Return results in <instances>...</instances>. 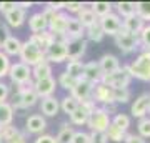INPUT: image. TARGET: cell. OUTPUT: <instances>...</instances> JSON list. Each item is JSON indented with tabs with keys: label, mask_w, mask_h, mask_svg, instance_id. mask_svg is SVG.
Masks as SVG:
<instances>
[{
	"label": "cell",
	"mask_w": 150,
	"mask_h": 143,
	"mask_svg": "<svg viewBox=\"0 0 150 143\" xmlns=\"http://www.w3.org/2000/svg\"><path fill=\"white\" fill-rule=\"evenodd\" d=\"M70 143H90V135L85 132H75Z\"/></svg>",
	"instance_id": "obj_46"
},
{
	"label": "cell",
	"mask_w": 150,
	"mask_h": 143,
	"mask_svg": "<svg viewBox=\"0 0 150 143\" xmlns=\"http://www.w3.org/2000/svg\"><path fill=\"white\" fill-rule=\"evenodd\" d=\"M132 78L142 82H150V52H142L137 58L129 65Z\"/></svg>",
	"instance_id": "obj_2"
},
{
	"label": "cell",
	"mask_w": 150,
	"mask_h": 143,
	"mask_svg": "<svg viewBox=\"0 0 150 143\" xmlns=\"http://www.w3.org/2000/svg\"><path fill=\"white\" fill-rule=\"evenodd\" d=\"M8 78L18 87H25V85H32V68L27 67L22 62H15L10 65L8 68Z\"/></svg>",
	"instance_id": "obj_5"
},
{
	"label": "cell",
	"mask_w": 150,
	"mask_h": 143,
	"mask_svg": "<svg viewBox=\"0 0 150 143\" xmlns=\"http://www.w3.org/2000/svg\"><path fill=\"white\" fill-rule=\"evenodd\" d=\"M135 15L140 20L150 22V2H135Z\"/></svg>",
	"instance_id": "obj_34"
},
{
	"label": "cell",
	"mask_w": 150,
	"mask_h": 143,
	"mask_svg": "<svg viewBox=\"0 0 150 143\" xmlns=\"http://www.w3.org/2000/svg\"><path fill=\"white\" fill-rule=\"evenodd\" d=\"M77 20L82 23V27L83 28H88L90 25H93V23H97L98 22V18L95 17V13L88 8V7H83L80 12H79V17H77Z\"/></svg>",
	"instance_id": "obj_26"
},
{
	"label": "cell",
	"mask_w": 150,
	"mask_h": 143,
	"mask_svg": "<svg viewBox=\"0 0 150 143\" xmlns=\"http://www.w3.org/2000/svg\"><path fill=\"white\" fill-rule=\"evenodd\" d=\"M139 38L134 37V35H130L123 27H120V30H118V33L115 35V45H117L122 52L125 53H130L134 52L135 48L139 47Z\"/></svg>",
	"instance_id": "obj_7"
},
{
	"label": "cell",
	"mask_w": 150,
	"mask_h": 143,
	"mask_svg": "<svg viewBox=\"0 0 150 143\" xmlns=\"http://www.w3.org/2000/svg\"><path fill=\"white\" fill-rule=\"evenodd\" d=\"M122 27L130 33V35H134V37L139 38L140 32H142V28L145 27V22H144V20H140L137 15H132V17H127V18H123Z\"/></svg>",
	"instance_id": "obj_18"
},
{
	"label": "cell",
	"mask_w": 150,
	"mask_h": 143,
	"mask_svg": "<svg viewBox=\"0 0 150 143\" xmlns=\"http://www.w3.org/2000/svg\"><path fill=\"white\" fill-rule=\"evenodd\" d=\"M18 57H20L22 63H25L30 68L35 67V65H38V63H42V62H47L45 60V52H42L40 48H37L32 42H28V40L22 43Z\"/></svg>",
	"instance_id": "obj_3"
},
{
	"label": "cell",
	"mask_w": 150,
	"mask_h": 143,
	"mask_svg": "<svg viewBox=\"0 0 150 143\" xmlns=\"http://www.w3.org/2000/svg\"><path fill=\"white\" fill-rule=\"evenodd\" d=\"M92 100L102 103L103 106L112 105V103H115L113 101V90L103 83H95L92 88Z\"/></svg>",
	"instance_id": "obj_12"
},
{
	"label": "cell",
	"mask_w": 150,
	"mask_h": 143,
	"mask_svg": "<svg viewBox=\"0 0 150 143\" xmlns=\"http://www.w3.org/2000/svg\"><path fill=\"white\" fill-rule=\"evenodd\" d=\"M92 88H93V85L85 82V80H79L77 85H75L72 92H70V97H74L75 100L79 101H83V100H88L92 98Z\"/></svg>",
	"instance_id": "obj_15"
},
{
	"label": "cell",
	"mask_w": 150,
	"mask_h": 143,
	"mask_svg": "<svg viewBox=\"0 0 150 143\" xmlns=\"http://www.w3.org/2000/svg\"><path fill=\"white\" fill-rule=\"evenodd\" d=\"M88 8L95 13L97 18H102V17L112 13V4L110 2H93Z\"/></svg>",
	"instance_id": "obj_29"
},
{
	"label": "cell",
	"mask_w": 150,
	"mask_h": 143,
	"mask_svg": "<svg viewBox=\"0 0 150 143\" xmlns=\"http://www.w3.org/2000/svg\"><path fill=\"white\" fill-rule=\"evenodd\" d=\"M28 42H32L37 48H40L42 52H45V50L55 42V37L48 32V30H45V32H40V33H32L30 38H28Z\"/></svg>",
	"instance_id": "obj_17"
},
{
	"label": "cell",
	"mask_w": 150,
	"mask_h": 143,
	"mask_svg": "<svg viewBox=\"0 0 150 143\" xmlns=\"http://www.w3.org/2000/svg\"><path fill=\"white\" fill-rule=\"evenodd\" d=\"M0 10H2V2H0Z\"/></svg>",
	"instance_id": "obj_58"
},
{
	"label": "cell",
	"mask_w": 150,
	"mask_h": 143,
	"mask_svg": "<svg viewBox=\"0 0 150 143\" xmlns=\"http://www.w3.org/2000/svg\"><path fill=\"white\" fill-rule=\"evenodd\" d=\"M32 5H33L32 2H17V7H18V8H22L23 12L27 10V8H30Z\"/></svg>",
	"instance_id": "obj_56"
},
{
	"label": "cell",
	"mask_w": 150,
	"mask_h": 143,
	"mask_svg": "<svg viewBox=\"0 0 150 143\" xmlns=\"http://www.w3.org/2000/svg\"><path fill=\"white\" fill-rule=\"evenodd\" d=\"M83 4L82 2H65V7L64 8H67L69 12H72V13H79V12L83 8Z\"/></svg>",
	"instance_id": "obj_47"
},
{
	"label": "cell",
	"mask_w": 150,
	"mask_h": 143,
	"mask_svg": "<svg viewBox=\"0 0 150 143\" xmlns=\"http://www.w3.org/2000/svg\"><path fill=\"white\" fill-rule=\"evenodd\" d=\"M85 35L90 42H95V43L102 42V38L105 37L103 32H102V28H100V25H98V22L93 23V25H90L88 28H85Z\"/></svg>",
	"instance_id": "obj_33"
},
{
	"label": "cell",
	"mask_w": 150,
	"mask_h": 143,
	"mask_svg": "<svg viewBox=\"0 0 150 143\" xmlns=\"http://www.w3.org/2000/svg\"><path fill=\"white\" fill-rule=\"evenodd\" d=\"M45 7L52 8L54 12H60V8H64V7H65V2H47Z\"/></svg>",
	"instance_id": "obj_52"
},
{
	"label": "cell",
	"mask_w": 150,
	"mask_h": 143,
	"mask_svg": "<svg viewBox=\"0 0 150 143\" xmlns=\"http://www.w3.org/2000/svg\"><path fill=\"white\" fill-rule=\"evenodd\" d=\"M87 120H88V115L82 110L80 106L70 115V122H72V125H87Z\"/></svg>",
	"instance_id": "obj_41"
},
{
	"label": "cell",
	"mask_w": 150,
	"mask_h": 143,
	"mask_svg": "<svg viewBox=\"0 0 150 143\" xmlns=\"http://www.w3.org/2000/svg\"><path fill=\"white\" fill-rule=\"evenodd\" d=\"M125 135H127V132H123V130H120L118 127H115V125H108L107 132H105V137H107V140H112V142L115 143H120L125 140Z\"/></svg>",
	"instance_id": "obj_32"
},
{
	"label": "cell",
	"mask_w": 150,
	"mask_h": 143,
	"mask_svg": "<svg viewBox=\"0 0 150 143\" xmlns=\"http://www.w3.org/2000/svg\"><path fill=\"white\" fill-rule=\"evenodd\" d=\"M18 128L13 127V125H5V127H2V130H0V140L4 143L10 142L12 138H15L17 135H18Z\"/></svg>",
	"instance_id": "obj_37"
},
{
	"label": "cell",
	"mask_w": 150,
	"mask_h": 143,
	"mask_svg": "<svg viewBox=\"0 0 150 143\" xmlns=\"http://www.w3.org/2000/svg\"><path fill=\"white\" fill-rule=\"evenodd\" d=\"M0 33L4 35V38L10 37V30H8V27H7V23H4V22H0Z\"/></svg>",
	"instance_id": "obj_54"
},
{
	"label": "cell",
	"mask_w": 150,
	"mask_h": 143,
	"mask_svg": "<svg viewBox=\"0 0 150 143\" xmlns=\"http://www.w3.org/2000/svg\"><path fill=\"white\" fill-rule=\"evenodd\" d=\"M123 142H125V143H145V140H144L142 137H139V135H132V133H127Z\"/></svg>",
	"instance_id": "obj_50"
},
{
	"label": "cell",
	"mask_w": 150,
	"mask_h": 143,
	"mask_svg": "<svg viewBox=\"0 0 150 143\" xmlns=\"http://www.w3.org/2000/svg\"><path fill=\"white\" fill-rule=\"evenodd\" d=\"M130 82H132V75H130L129 65H123V67H120L118 70H115L112 73L102 75V80H100V83L110 87L112 90L127 88L130 85Z\"/></svg>",
	"instance_id": "obj_1"
},
{
	"label": "cell",
	"mask_w": 150,
	"mask_h": 143,
	"mask_svg": "<svg viewBox=\"0 0 150 143\" xmlns=\"http://www.w3.org/2000/svg\"><path fill=\"white\" fill-rule=\"evenodd\" d=\"M8 95H10V90H8V85H7V83H4V82H0V103H4V101H7Z\"/></svg>",
	"instance_id": "obj_49"
},
{
	"label": "cell",
	"mask_w": 150,
	"mask_h": 143,
	"mask_svg": "<svg viewBox=\"0 0 150 143\" xmlns=\"http://www.w3.org/2000/svg\"><path fill=\"white\" fill-rule=\"evenodd\" d=\"M32 88L37 93L38 98H47V97H54L55 88H57V82L54 77H48V78H42V80H35L32 82Z\"/></svg>",
	"instance_id": "obj_9"
},
{
	"label": "cell",
	"mask_w": 150,
	"mask_h": 143,
	"mask_svg": "<svg viewBox=\"0 0 150 143\" xmlns=\"http://www.w3.org/2000/svg\"><path fill=\"white\" fill-rule=\"evenodd\" d=\"M98 67H100V70H102L103 75H107V73H112V72H115V70L120 68V62H118V58L115 57V55L105 53L102 58L98 60Z\"/></svg>",
	"instance_id": "obj_20"
},
{
	"label": "cell",
	"mask_w": 150,
	"mask_h": 143,
	"mask_svg": "<svg viewBox=\"0 0 150 143\" xmlns=\"http://www.w3.org/2000/svg\"><path fill=\"white\" fill-rule=\"evenodd\" d=\"M67 47V60H80L87 52V40L85 38H69L65 42Z\"/></svg>",
	"instance_id": "obj_8"
},
{
	"label": "cell",
	"mask_w": 150,
	"mask_h": 143,
	"mask_svg": "<svg viewBox=\"0 0 150 143\" xmlns=\"http://www.w3.org/2000/svg\"><path fill=\"white\" fill-rule=\"evenodd\" d=\"M67 22H69V15L64 13V12H59L52 17V20H48L47 30L54 37H64L65 30H67Z\"/></svg>",
	"instance_id": "obj_13"
},
{
	"label": "cell",
	"mask_w": 150,
	"mask_h": 143,
	"mask_svg": "<svg viewBox=\"0 0 150 143\" xmlns=\"http://www.w3.org/2000/svg\"><path fill=\"white\" fill-rule=\"evenodd\" d=\"M110 123H112L110 115L105 111V108H98V106L95 108L93 113L88 115V120H87V125H88V128L92 132H100V133L107 132Z\"/></svg>",
	"instance_id": "obj_6"
},
{
	"label": "cell",
	"mask_w": 150,
	"mask_h": 143,
	"mask_svg": "<svg viewBox=\"0 0 150 143\" xmlns=\"http://www.w3.org/2000/svg\"><path fill=\"white\" fill-rule=\"evenodd\" d=\"M35 143H57V138L52 137V135H40L35 140Z\"/></svg>",
	"instance_id": "obj_51"
},
{
	"label": "cell",
	"mask_w": 150,
	"mask_h": 143,
	"mask_svg": "<svg viewBox=\"0 0 150 143\" xmlns=\"http://www.w3.org/2000/svg\"><path fill=\"white\" fill-rule=\"evenodd\" d=\"M0 143H4V142H2V140H0Z\"/></svg>",
	"instance_id": "obj_60"
},
{
	"label": "cell",
	"mask_w": 150,
	"mask_h": 143,
	"mask_svg": "<svg viewBox=\"0 0 150 143\" xmlns=\"http://www.w3.org/2000/svg\"><path fill=\"white\" fill-rule=\"evenodd\" d=\"M40 110L45 117H55L60 111V101L55 98V97H47V98H42V105H40Z\"/></svg>",
	"instance_id": "obj_24"
},
{
	"label": "cell",
	"mask_w": 150,
	"mask_h": 143,
	"mask_svg": "<svg viewBox=\"0 0 150 143\" xmlns=\"http://www.w3.org/2000/svg\"><path fill=\"white\" fill-rule=\"evenodd\" d=\"M112 125L118 127L120 130H123V132H127L129 127H130V117L125 115V113H115V117H113V120H112Z\"/></svg>",
	"instance_id": "obj_38"
},
{
	"label": "cell",
	"mask_w": 150,
	"mask_h": 143,
	"mask_svg": "<svg viewBox=\"0 0 150 143\" xmlns=\"http://www.w3.org/2000/svg\"><path fill=\"white\" fill-rule=\"evenodd\" d=\"M65 35H67V38H83V35H85V28L82 27V23L77 20L75 17H69Z\"/></svg>",
	"instance_id": "obj_23"
},
{
	"label": "cell",
	"mask_w": 150,
	"mask_h": 143,
	"mask_svg": "<svg viewBox=\"0 0 150 143\" xmlns=\"http://www.w3.org/2000/svg\"><path fill=\"white\" fill-rule=\"evenodd\" d=\"M130 100V90L129 88H120V90H113V101L117 103H127Z\"/></svg>",
	"instance_id": "obj_42"
},
{
	"label": "cell",
	"mask_w": 150,
	"mask_h": 143,
	"mask_svg": "<svg viewBox=\"0 0 150 143\" xmlns=\"http://www.w3.org/2000/svg\"><path fill=\"white\" fill-rule=\"evenodd\" d=\"M15 7H17V2H2V10H0V12L7 13V12L13 10Z\"/></svg>",
	"instance_id": "obj_53"
},
{
	"label": "cell",
	"mask_w": 150,
	"mask_h": 143,
	"mask_svg": "<svg viewBox=\"0 0 150 143\" xmlns=\"http://www.w3.org/2000/svg\"><path fill=\"white\" fill-rule=\"evenodd\" d=\"M102 70L98 67V62H88V63H83V73H82V80H85L88 83L95 85L100 83L102 80Z\"/></svg>",
	"instance_id": "obj_14"
},
{
	"label": "cell",
	"mask_w": 150,
	"mask_h": 143,
	"mask_svg": "<svg viewBox=\"0 0 150 143\" xmlns=\"http://www.w3.org/2000/svg\"><path fill=\"white\" fill-rule=\"evenodd\" d=\"M77 108H79V101L75 100L74 97H65V98H62V100H60V110L64 111V113H67V115H72V113H74L75 110H77Z\"/></svg>",
	"instance_id": "obj_35"
},
{
	"label": "cell",
	"mask_w": 150,
	"mask_h": 143,
	"mask_svg": "<svg viewBox=\"0 0 150 143\" xmlns=\"http://www.w3.org/2000/svg\"><path fill=\"white\" fill-rule=\"evenodd\" d=\"M32 77L35 80H42V78H48L52 77V67L48 62H42V63L32 67Z\"/></svg>",
	"instance_id": "obj_28"
},
{
	"label": "cell",
	"mask_w": 150,
	"mask_h": 143,
	"mask_svg": "<svg viewBox=\"0 0 150 143\" xmlns=\"http://www.w3.org/2000/svg\"><path fill=\"white\" fill-rule=\"evenodd\" d=\"M90 135V143H107V137H105V133H100V132H92L88 133Z\"/></svg>",
	"instance_id": "obj_48"
},
{
	"label": "cell",
	"mask_w": 150,
	"mask_h": 143,
	"mask_svg": "<svg viewBox=\"0 0 150 143\" xmlns=\"http://www.w3.org/2000/svg\"><path fill=\"white\" fill-rule=\"evenodd\" d=\"M37 100H38V97H37V93L33 92L32 85H25V87H18V92H17V95L13 97V101H12L10 105H12L13 110H17V108L27 110V108L35 105Z\"/></svg>",
	"instance_id": "obj_4"
},
{
	"label": "cell",
	"mask_w": 150,
	"mask_h": 143,
	"mask_svg": "<svg viewBox=\"0 0 150 143\" xmlns=\"http://www.w3.org/2000/svg\"><path fill=\"white\" fill-rule=\"evenodd\" d=\"M139 42L144 45L145 52H150V23L142 28V32L139 35Z\"/></svg>",
	"instance_id": "obj_43"
},
{
	"label": "cell",
	"mask_w": 150,
	"mask_h": 143,
	"mask_svg": "<svg viewBox=\"0 0 150 143\" xmlns=\"http://www.w3.org/2000/svg\"><path fill=\"white\" fill-rule=\"evenodd\" d=\"M74 133H75V130H74V127L70 125V123H62V127H60V132H59V135H57V143H70L72 142V137H74Z\"/></svg>",
	"instance_id": "obj_30"
},
{
	"label": "cell",
	"mask_w": 150,
	"mask_h": 143,
	"mask_svg": "<svg viewBox=\"0 0 150 143\" xmlns=\"http://www.w3.org/2000/svg\"><path fill=\"white\" fill-rule=\"evenodd\" d=\"M45 60L47 62H52V63H62V62H65L67 60V47H65V42L55 40L45 50Z\"/></svg>",
	"instance_id": "obj_11"
},
{
	"label": "cell",
	"mask_w": 150,
	"mask_h": 143,
	"mask_svg": "<svg viewBox=\"0 0 150 143\" xmlns=\"http://www.w3.org/2000/svg\"><path fill=\"white\" fill-rule=\"evenodd\" d=\"M149 101H150V95L149 93H142L139 98H135V101L130 106V113L135 118H144L147 117V111H149Z\"/></svg>",
	"instance_id": "obj_16"
},
{
	"label": "cell",
	"mask_w": 150,
	"mask_h": 143,
	"mask_svg": "<svg viewBox=\"0 0 150 143\" xmlns=\"http://www.w3.org/2000/svg\"><path fill=\"white\" fill-rule=\"evenodd\" d=\"M7 143H27V140H25V137L22 133H18L15 138H12L10 142H7Z\"/></svg>",
	"instance_id": "obj_55"
},
{
	"label": "cell",
	"mask_w": 150,
	"mask_h": 143,
	"mask_svg": "<svg viewBox=\"0 0 150 143\" xmlns=\"http://www.w3.org/2000/svg\"><path fill=\"white\" fill-rule=\"evenodd\" d=\"M147 113H149V117H150V101H149V111H147Z\"/></svg>",
	"instance_id": "obj_57"
},
{
	"label": "cell",
	"mask_w": 150,
	"mask_h": 143,
	"mask_svg": "<svg viewBox=\"0 0 150 143\" xmlns=\"http://www.w3.org/2000/svg\"><path fill=\"white\" fill-rule=\"evenodd\" d=\"M0 130H2V127H0Z\"/></svg>",
	"instance_id": "obj_61"
},
{
	"label": "cell",
	"mask_w": 150,
	"mask_h": 143,
	"mask_svg": "<svg viewBox=\"0 0 150 143\" xmlns=\"http://www.w3.org/2000/svg\"><path fill=\"white\" fill-rule=\"evenodd\" d=\"M98 25L102 28L103 35L115 37L118 33V30H120V27H122V20H120V17L117 13H108V15L98 18Z\"/></svg>",
	"instance_id": "obj_10"
},
{
	"label": "cell",
	"mask_w": 150,
	"mask_h": 143,
	"mask_svg": "<svg viewBox=\"0 0 150 143\" xmlns=\"http://www.w3.org/2000/svg\"><path fill=\"white\" fill-rule=\"evenodd\" d=\"M47 27H48V22L45 20V17L42 15V12H37V13L30 15V18H28V28H30L32 33L45 32Z\"/></svg>",
	"instance_id": "obj_25"
},
{
	"label": "cell",
	"mask_w": 150,
	"mask_h": 143,
	"mask_svg": "<svg viewBox=\"0 0 150 143\" xmlns=\"http://www.w3.org/2000/svg\"><path fill=\"white\" fill-rule=\"evenodd\" d=\"M79 106H80L82 110L85 111L87 115H90V113H93V111H95V108H97L95 101L92 100V98H88V100H83V101H80V103H79Z\"/></svg>",
	"instance_id": "obj_45"
},
{
	"label": "cell",
	"mask_w": 150,
	"mask_h": 143,
	"mask_svg": "<svg viewBox=\"0 0 150 143\" xmlns=\"http://www.w3.org/2000/svg\"><path fill=\"white\" fill-rule=\"evenodd\" d=\"M0 47H2V40H0Z\"/></svg>",
	"instance_id": "obj_59"
},
{
	"label": "cell",
	"mask_w": 150,
	"mask_h": 143,
	"mask_svg": "<svg viewBox=\"0 0 150 143\" xmlns=\"http://www.w3.org/2000/svg\"><path fill=\"white\" fill-rule=\"evenodd\" d=\"M65 72L70 75V77H74L75 80H82V73H83V63H82L80 60H70L69 63H67V68Z\"/></svg>",
	"instance_id": "obj_31"
},
{
	"label": "cell",
	"mask_w": 150,
	"mask_h": 143,
	"mask_svg": "<svg viewBox=\"0 0 150 143\" xmlns=\"http://www.w3.org/2000/svg\"><path fill=\"white\" fill-rule=\"evenodd\" d=\"M4 15H5L7 27H13V28L23 25V22L27 20V13L22 10V8H18V7H15L13 10L7 12V13H4Z\"/></svg>",
	"instance_id": "obj_19"
},
{
	"label": "cell",
	"mask_w": 150,
	"mask_h": 143,
	"mask_svg": "<svg viewBox=\"0 0 150 143\" xmlns=\"http://www.w3.org/2000/svg\"><path fill=\"white\" fill-rule=\"evenodd\" d=\"M117 10H118V17L122 15L123 18L135 15V2H118Z\"/></svg>",
	"instance_id": "obj_36"
},
{
	"label": "cell",
	"mask_w": 150,
	"mask_h": 143,
	"mask_svg": "<svg viewBox=\"0 0 150 143\" xmlns=\"http://www.w3.org/2000/svg\"><path fill=\"white\" fill-rule=\"evenodd\" d=\"M2 52L5 53L7 57H15L20 53V48H22V42L18 40L17 37L10 35V37L4 38V42H2Z\"/></svg>",
	"instance_id": "obj_22"
},
{
	"label": "cell",
	"mask_w": 150,
	"mask_h": 143,
	"mask_svg": "<svg viewBox=\"0 0 150 143\" xmlns=\"http://www.w3.org/2000/svg\"><path fill=\"white\" fill-rule=\"evenodd\" d=\"M77 82H79V80H75L74 77H70L67 72H64V73H60L59 82H57V83H59L62 88H65V90H70V92H72V88H74L75 85H77Z\"/></svg>",
	"instance_id": "obj_39"
},
{
	"label": "cell",
	"mask_w": 150,
	"mask_h": 143,
	"mask_svg": "<svg viewBox=\"0 0 150 143\" xmlns=\"http://www.w3.org/2000/svg\"><path fill=\"white\" fill-rule=\"evenodd\" d=\"M137 130H139V137L150 138V117H144L139 120V125H137Z\"/></svg>",
	"instance_id": "obj_40"
},
{
	"label": "cell",
	"mask_w": 150,
	"mask_h": 143,
	"mask_svg": "<svg viewBox=\"0 0 150 143\" xmlns=\"http://www.w3.org/2000/svg\"><path fill=\"white\" fill-rule=\"evenodd\" d=\"M25 128H27L28 133L38 135L47 128V122H45V118L42 115H30L27 118V122H25Z\"/></svg>",
	"instance_id": "obj_21"
},
{
	"label": "cell",
	"mask_w": 150,
	"mask_h": 143,
	"mask_svg": "<svg viewBox=\"0 0 150 143\" xmlns=\"http://www.w3.org/2000/svg\"><path fill=\"white\" fill-rule=\"evenodd\" d=\"M13 120V108L8 101L0 103V127H5V125H12Z\"/></svg>",
	"instance_id": "obj_27"
},
{
	"label": "cell",
	"mask_w": 150,
	"mask_h": 143,
	"mask_svg": "<svg viewBox=\"0 0 150 143\" xmlns=\"http://www.w3.org/2000/svg\"><path fill=\"white\" fill-rule=\"evenodd\" d=\"M10 65H12L10 58H8L2 50H0V78H4V77L8 75V68H10Z\"/></svg>",
	"instance_id": "obj_44"
}]
</instances>
